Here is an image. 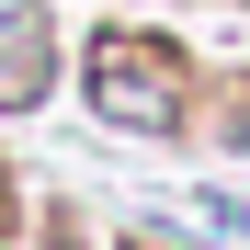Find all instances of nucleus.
I'll list each match as a JSON object with an SVG mask.
<instances>
[{"mask_svg": "<svg viewBox=\"0 0 250 250\" xmlns=\"http://www.w3.org/2000/svg\"><path fill=\"white\" fill-rule=\"evenodd\" d=\"M91 103L114 125H182V91H171V68H159V46H103L91 57Z\"/></svg>", "mask_w": 250, "mask_h": 250, "instance_id": "f257e3e1", "label": "nucleus"}, {"mask_svg": "<svg viewBox=\"0 0 250 250\" xmlns=\"http://www.w3.org/2000/svg\"><path fill=\"white\" fill-rule=\"evenodd\" d=\"M46 91V23L34 0H0V103H34Z\"/></svg>", "mask_w": 250, "mask_h": 250, "instance_id": "f03ea898", "label": "nucleus"}]
</instances>
